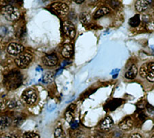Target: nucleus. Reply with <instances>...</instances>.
<instances>
[{
  "label": "nucleus",
  "mask_w": 154,
  "mask_h": 138,
  "mask_svg": "<svg viewBox=\"0 0 154 138\" xmlns=\"http://www.w3.org/2000/svg\"><path fill=\"white\" fill-rule=\"evenodd\" d=\"M146 69H147V63L144 64L142 65L139 71V74H140V76L142 78H146Z\"/></svg>",
  "instance_id": "obj_22"
},
{
  "label": "nucleus",
  "mask_w": 154,
  "mask_h": 138,
  "mask_svg": "<svg viewBox=\"0 0 154 138\" xmlns=\"http://www.w3.org/2000/svg\"><path fill=\"white\" fill-rule=\"evenodd\" d=\"M32 60V55L29 53H23L19 54L14 59L15 64L21 69H24L30 64Z\"/></svg>",
  "instance_id": "obj_3"
},
{
  "label": "nucleus",
  "mask_w": 154,
  "mask_h": 138,
  "mask_svg": "<svg viewBox=\"0 0 154 138\" xmlns=\"http://www.w3.org/2000/svg\"><path fill=\"white\" fill-rule=\"evenodd\" d=\"M119 127L121 129L124 130H130L133 127V122L132 120H131V117L129 116L125 117L122 121L119 123Z\"/></svg>",
  "instance_id": "obj_12"
},
{
  "label": "nucleus",
  "mask_w": 154,
  "mask_h": 138,
  "mask_svg": "<svg viewBox=\"0 0 154 138\" xmlns=\"http://www.w3.org/2000/svg\"><path fill=\"white\" fill-rule=\"evenodd\" d=\"M146 109H147V111L149 113H151V114H152V113L154 111V107L152 106V105H151L149 104H146Z\"/></svg>",
  "instance_id": "obj_25"
},
{
  "label": "nucleus",
  "mask_w": 154,
  "mask_h": 138,
  "mask_svg": "<svg viewBox=\"0 0 154 138\" xmlns=\"http://www.w3.org/2000/svg\"><path fill=\"white\" fill-rule=\"evenodd\" d=\"M61 54L65 59H70L73 54V46L71 43H66L62 47Z\"/></svg>",
  "instance_id": "obj_9"
},
{
  "label": "nucleus",
  "mask_w": 154,
  "mask_h": 138,
  "mask_svg": "<svg viewBox=\"0 0 154 138\" xmlns=\"http://www.w3.org/2000/svg\"><path fill=\"white\" fill-rule=\"evenodd\" d=\"M54 74L53 72H48L45 73L42 78V81L44 84H49L54 81Z\"/></svg>",
  "instance_id": "obj_18"
},
{
  "label": "nucleus",
  "mask_w": 154,
  "mask_h": 138,
  "mask_svg": "<svg viewBox=\"0 0 154 138\" xmlns=\"http://www.w3.org/2000/svg\"><path fill=\"white\" fill-rule=\"evenodd\" d=\"M12 120L8 116H1L0 117V129L4 130L8 128L11 126Z\"/></svg>",
  "instance_id": "obj_17"
},
{
  "label": "nucleus",
  "mask_w": 154,
  "mask_h": 138,
  "mask_svg": "<svg viewBox=\"0 0 154 138\" xmlns=\"http://www.w3.org/2000/svg\"><path fill=\"white\" fill-rule=\"evenodd\" d=\"M75 2L76 4H82L83 2H84V1L83 0H77V1H75Z\"/></svg>",
  "instance_id": "obj_31"
},
{
  "label": "nucleus",
  "mask_w": 154,
  "mask_h": 138,
  "mask_svg": "<svg viewBox=\"0 0 154 138\" xmlns=\"http://www.w3.org/2000/svg\"><path fill=\"white\" fill-rule=\"evenodd\" d=\"M50 7L54 11H55L60 15H66L69 11L68 5L63 2H55L52 4Z\"/></svg>",
  "instance_id": "obj_5"
},
{
  "label": "nucleus",
  "mask_w": 154,
  "mask_h": 138,
  "mask_svg": "<svg viewBox=\"0 0 154 138\" xmlns=\"http://www.w3.org/2000/svg\"><path fill=\"white\" fill-rule=\"evenodd\" d=\"M23 138H39V135L33 132H26L23 135Z\"/></svg>",
  "instance_id": "obj_23"
},
{
  "label": "nucleus",
  "mask_w": 154,
  "mask_h": 138,
  "mask_svg": "<svg viewBox=\"0 0 154 138\" xmlns=\"http://www.w3.org/2000/svg\"><path fill=\"white\" fill-rule=\"evenodd\" d=\"M139 118L141 120H145L146 118L145 114H143V113H140V114H139Z\"/></svg>",
  "instance_id": "obj_29"
},
{
  "label": "nucleus",
  "mask_w": 154,
  "mask_h": 138,
  "mask_svg": "<svg viewBox=\"0 0 154 138\" xmlns=\"http://www.w3.org/2000/svg\"><path fill=\"white\" fill-rule=\"evenodd\" d=\"M75 108L76 106L75 104H71L67 108V110H66L65 114H64V117H65L66 120L70 123V124L74 120V111H75Z\"/></svg>",
  "instance_id": "obj_13"
},
{
  "label": "nucleus",
  "mask_w": 154,
  "mask_h": 138,
  "mask_svg": "<svg viewBox=\"0 0 154 138\" xmlns=\"http://www.w3.org/2000/svg\"><path fill=\"white\" fill-rule=\"evenodd\" d=\"M64 33L71 39H74L76 34L75 27L73 23L69 21H64L63 23Z\"/></svg>",
  "instance_id": "obj_6"
},
{
  "label": "nucleus",
  "mask_w": 154,
  "mask_h": 138,
  "mask_svg": "<svg viewBox=\"0 0 154 138\" xmlns=\"http://www.w3.org/2000/svg\"><path fill=\"white\" fill-rule=\"evenodd\" d=\"M140 23V19L139 14H136L135 16H134L132 18L130 19L129 24H130L131 27H137L139 26V24Z\"/></svg>",
  "instance_id": "obj_20"
},
{
  "label": "nucleus",
  "mask_w": 154,
  "mask_h": 138,
  "mask_svg": "<svg viewBox=\"0 0 154 138\" xmlns=\"http://www.w3.org/2000/svg\"><path fill=\"white\" fill-rule=\"evenodd\" d=\"M21 98L25 103L28 105L34 104L37 100V95L34 90L28 89L25 90L21 95Z\"/></svg>",
  "instance_id": "obj_4"
},
{
  "label": "nucleus",
  "mask_w": 154,
  "mask_h": 138,
  "mask_svg": "<svg viewBox=\"0 0 154 138\" xmlns=\"http://www.w3.org/2000/svg\"><path fill=\"white\" fill-rule=\"evenodd\" d=\"M1 13L4 18L9 21H16L20 17L19 9L11 5H7L2 8Z\"/></svg>",
  "instance_id": "obj_2"
},
{
  "label": "nucleus",
  "mask_w": 154,
  "mask_h": 138,
  "mask_svg": "<svg viewBox=\"0 0 154 138\" xmlns=\"http://www.w3.org/2000/svg\"><path fill=\"white\" fill-rule=\"evenodd\" d=\"M42 61L47 67H54L58 64V58L55 54H48L42 58Z\"/></svg>",
  "instance_id": "obj_8"
},
{
  "label": "nucleus",
  "mask_w": 154,
  "mask_h": 138,
  "mask_svg": "<svg viewBox=\"0 0 154 138\" xmlns=\"http://www.w3.org/2000/svg\"><path fill=\"white\" fill-rule=\"evenodd\" d=\"M146 79H147L148 81L154 82V63H147Z\"/></svg>",
  "instance_id": "obj_15"
},
{
  "label": "nucleus",
  "mask_w": 154,
  "mask_h": 138,
  "mask_svg": "<svg viewBox=\"0 0 154 138\" xmlns=\"http://www.w3.org/2000/svg\"><path fill=\"white\" fill-rule=\"evenodd\" d=\"M110 10L109 9L108 7H106V6L101 7V8H99L97 11H96L95 15H94V19H97L101 18V17H102L103 16L106 15V14H108V13H110Z\"/></svg>",
  "instance_id": "obj_16"
},
{
  "label": "nucleus",
  "mask_w": 154,
  "mask_h": 138,
  "mask_svg": "<svg viewBox=\"0 0 154 138\" xmlns=\"http://www.w3.org/2000/svg\"><path fill=\"white\" fill-rule=\"evenodd\" d=\"M152 1H146V0H139L136 1L135 3L136 10L139 12H143L146 10H147L149 4L151 3Z\"/></svg>",
  "instance_id": "obj_10"
},
{
  "label": "nucleus",
  "mask_w": 154,
  "mask_h": 138,
  "mask_svg": "<svg viewBox=\"0 0 154 138\" xmlns=\"http://www.w3.org/2000/svg\"><path fill=\"white\" fill-rule=\"evenodd\" d=\"M23 82V76L17 71H12L4 76V84L8 89L12 90L18 88Z\"/></svg>",
  "instance_id": "obj_1"
},
{
  "label": "nucleus",
  "mask_w": 154,
  "mask_h": 138,
  "mask_svg": "<svg viewBox=\"0 0 154 138\" xmlns=\"http://www.w3.org/2000/svg\"><path fill=\"white\" fill-rule=\"evenodd\" d=\"M110 6L112 7L113 8H116L118 6H119V5H120V2L119 1H110Z\"/></svg>",
  "instance_id": "obj_24"
},
{
  "label": "nucleus",
  "mask_w": 154,
  "mask_h": 138,
  "mask_svg": "<svg viewBox=\"0 0 154 138\" xmlns=\"http://www.w3.org/2000/svg\"><path fill=\"white\" fill-rule=\"evenodd\" d=\"M5 107H6V104H5L3 100L0 98V111L4 110L5 109Z\"/></svg>",
  "instance_id": "obj_27"
},
{
  "label": "nucleus",
  "mask_w": 154,
  "mask_h": 138,
  "mask_svg": "<svg viewBox=\"0 0 154 138\" xmlns=\"http://www.w3.org/2000/svg\"><path fill=\"white\" fill-rule=\"evenodd\" d=\"M114 122L110 116H107L100 123V129L104 131H108L113 127Z\"/></svg>",
  "instance_id": "obj_11"
},
{
  "label": "nucleus",
  "mask_w": 154,
  "mask_h": 138,
  "mask_svg": "<svg viewBox=\"0 0 154 138\" xmlns=\"http://www.w3.org/2000/svg\"><path fill=\"white\" fill-rule=\"evenodd\" d=\"M54 137L55 138H66L65 134L62 128L58 127L54 130Z\"/></svg>",
  "instance_id": "obj_21"
},
{
  "label": "nucleus",
  "mask_w": 154,
  "mask_h": 138,
  "mask_svg": "<svg viewBox=\"0 0 154 138\" xmlns=\"http://www.w3.org/2000/svg\"><path fill=\"white\" fill-rule=\"evenodd\" d=\"M4 138H17L15 135H12V134H9V135H6V137Z\"/></svg>",
  "instance_id": "obj_30"
},
{
  "label": "nucleus",
  "mask_w": 154,
  "mask_h": 138,
  "mask_svg": "<svg viewBox=\"0 0 154 138\" xmlns=\"http://www.w3.org/2000/svg\"><path fill=\"white\" fill-rule=\"evenodd\" d=\"M130 138H143L142 136L140 134L138 133H134L133 135H131V136L130 137Z\"/></svg>",
  "instance_id": "obj_28"
},
{
  "label": "nucleus",
  "mask_w": 154,
  "mask_h": 138,
  "mask_svg": "<svg viewBox=\"0 0 154 138\" xmlns=\"http://www.w3.org/2000/svg\"><path fill=\"white\" fill-rule=\"evenodd\" d=\"M138 74V67L136 65H131V67L128 69V71L125 72V77L128 79L132 80L135 79Z\"/></svg>",
  "instance_id": "obj_14"
},
{
  "label": "nucleus",
  "mask_w": 154,
  "mask_h": 138,
  "mask_svg": "<svg viewBox=\"0 0 154 138\" xmlns=\"http://www.w3.org/2000/svg\"><path fill=\"white\" fill-rule=\"evenodd\" d=\"M91 20V17L89 14L86 13V12H82L79 14V21L83 25H87Z\"/></svg>",
  "instance_id": "obj_19"
},
{
  "label": "nucleus",
  "mask_w": 154,
  "mask_h": 138,
  "mask_svg": "<svg viewBox=\"0 0 154 138\" xmlns=\"http://www.w3.org/2000/svg\"><path fill=\"white\" fill-rule=\"evenodd\" d=\"M79 126V123L78 121H76V120H73V122L71 123V128H73V129H76V128H78Z\"/></svg>",
  "instance_id": "obj_26"
},
{
  "label": "nucleus",
  "mask_w": 154,
  "mask_h": 138,
  "mask_svg": "<svg viewBox=\"0 0 154 138\" xmlns=\"http://www.w3.org/2000/svg\"><path fill=\"white\" fill-rule=\"evenodd\" d=\"M24 50V47L22 45L17 43H11L7 47L8 53L12 56H17L19 55Z\"/></svg>",
  "instance_id": "obj_7"
},
{
  "label": "nucleus",
  "mask_w": 154,
  "mask_h": 138,
  "mask_svg": "<svg viewBox=\"0 0 154 138\" xmlns=\"http://www.w3.org/2000/svg\"><path fill=\"white\" fill-rule=\"evenodd\" d=\"M151 138H154V135H153V137H151Z\"/></svg>",
  "instance_id": "obj_32"
}]
</instances>
